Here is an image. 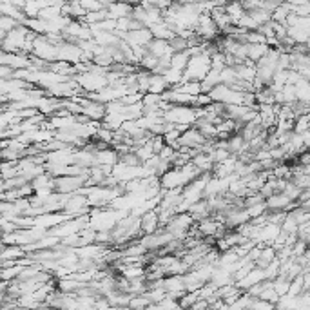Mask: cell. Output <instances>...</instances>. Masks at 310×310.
I'll list each match as a JSON object with an SVG mask.
<instances>
[{
    "label": "cell",
    "instance_id": "9c48e42d",
    "mask_svg": "<svg viewBox=\"0 0 310 310\" xmlns=\"http://www.w3.org/2000/svg\"><path fill=\"white\" fill-rule=\"evenodd\" d=\"M167 89H171V85H169L167 78L163 77V75H155L153 73V77H151V85H149V91L147 93H165Z\"/></svg>",
    "mask_w": 310,
    "mask_h": 310
},
{
    "label": "cell",
    "instance_id": "4fadbf2b",
    "mask_svg": "<svg viewBox=\"0 0 310 310\" xmlns=\"http://www.w3.org/2000/svg\"><path fill=\"white\" fill-rule=\"evenodd\" d=\"M169 46L173 49V53H180V51H187V49L191 48V42H189V38H185L181 35H174L171 40H169Z\"/></svg>",
    "mask_w": 310,
    "mask_h": 310
},
{
    "label": "cell",
    "instance_id": "277c9868",
    "mask_svg": "<svg viewBox=\"0 0 310 310\" xmlns=\"http://www.w3.org/2000/svg\"><path fill=\"white\" fill-rule=\"evenodd\" d=\"M158 229H161V221H160V214L156 209L147 210L145 214L142 216V232L143 234H153L156 232Z\"/></svg>",
    "mask_w": 310,
    "mask_h": 310
},
{
    "label": "cell",
    "instance_id": "6da1fadb",
    "mask_svg": "<svg viewBox=\"0 0 310 310\" xmlns=\"http://www.w3.org/2000/svg\"><path fill=\"white\" fill-rule=\"evenodd\" d=\"M210 69H212V58H210L209 53L192 54L183 71V80H198V82H202L203 78L209 75Z\"/></svg>",
    "mask_w": 310,
    "mask_h": 310
},
{
    "label": "cell",
    "instance_id": "ba28073f",
    "mask_svg": "<svg viewBox=\"0 0 310 310\" xmlns=\"http://www.w3.org/2000/svg\"><path fill=\"white\" fill-rule=\"evenodd\" d=\"M0 11H2V15H7V17L18 20L20 24H26V22H27V15H26V11L22 9V7L15 6V4L2 2V4H0Z\"/></svg>",
    "mask_w": 310,
    "mask_h": 310
},
{
    "label": "cell",
    "instance_id": "3957f363",
    "mask_svg": "<svg viewBox=\"0 0 310 310\" xmlns=\"http://www.w3.org/2000/svg\"><path fill=\"white\" fill-rule=\"evenodd\" d=\"M33 54L48 60V62H54V60H58V48L46 35H38L33 44Z\"/></svg>",
    "mask_w": 310,
    "mask_h": 310
},
{
    "label": "cell",
    "instance_id": "8fae6325",
    "mask_svg": "<svg viewBox=\"0 0 310 310\" xmlns=\"http://www.w3.org/2000/svg\"><path fill=\"white\" fill-rule=\"evenodd\" d=\"M149 29L153 31V36H155V38H165V40H171V38L176 35V33L165 24V20H161V22H158V24L151 26Z\"/></svg>",
    "mask_w": 310,
    "mask_h": 310
},
{
    "label": "cell",
    "instance_id": "7a4b0ae2",
    "mask_svg": "<svg viewBox=\"0 0 310 310\" xmlns=\"http://www.w3.org/2000/svg\"><path fill=\"white\" fill-rule=\"evenodd\" d=\"M202 107H189V105H171L163 113V118L173 124H181V126H194L196 120L202 116Z\"/></svg>",
    "mask_w": 310,
    "mask_h": 310
},
{
    "label": "cell",
    "instance_id": "5b68a950",
    "mask_svg": "<svg viewBox=\"0 0 310 310\" xmlns=\"http://www.w3.org/2000/svg\"><path fill=\"white\" fill-rule=\"evenodd\" d=\"M189 212L192 214V218L196 221H202L205 220V218H209V216H212V209H210V203L207 198H202V200H198V202H194L189 207Z\"/></svg>",
    "mask_w": 310,
    "mask_h": 310
},
{
    "label": "cell",
    "instance_id": "9a60e30c",
    "mask_svg": "<svg viewBox=\"0 0 310 310\" xmlns=\"http://www.w3.org/2000/svg\"><path fill=\"white\" fill-rule=\"evenodd\" d=\"M143 27H147V26L143 24L142 20H138V18H132V17H129V31L143 29Z\"/></svg>",
    "mask_w": 310,
    "mask_h": 310
},
{
    "label": "cell",
    "instance_id": "52a82bcc",
    "mask_svg": "<svg viewBox=\"0 0 310 310\" xmlns=\"http://www.w3.org/2000/svg\"><path fill=\"white\" fill-rule=\"evenodd\" d=\"M147 51L151 54H155L158 58L165 56V54H173V49L169 46V40L165 38H153L149 44H147Z\"/></svg>",
    "mask_w": 310,
    "mask_h": 310
},
{
    "label": "cell",
    "instance_id": "5bb4252c",
    "mask_svg": "<svg viewBox=\"0 0 310 310\" xmlns=\"http://www.w3.org/2000/svg\"><path fill=\"white\" fill-rule=\"evenodd\" d=\"M18 24H20L18 20L7 17V15H2V17H0V38H4V36H6L11 29H15Z\"/></svg>",
    "mask_w": 310,
    "mask_h": 310
},
{
    "label": "cell",
    "instance_id": "7c38bea8",
    "mask_svg": "<svg viewBox=\"0 0 310 310\" xmlns=\"http://www.w3.org/2000/svg\"><path fill=\"white\" fill-rule=\"evenodd\" d=\"M191 60V53L189 49L187 51H180V53H173V58H171V67L173 69H178V71H185V67Z\"/></svg>",
    "mask_w": 310,
    "mask_h": 310
},
{
    "label": "cell",
    "instance_id": "8992f818",
    "mask_svg": "<svg viewBox=\"0 0 310 310\" xmlns=\"http://www.w3.org/2000/svg\"><path fill=\"white\" fill-rule=\"evenodd\" d=\"M132 4L126 2V0H116V2H111L107 6V11H109V18H124V17H131L132 13Z\"/></svg>",
    "mask_w": 310,
    "mask_h": 310
},
{
    "label": "cell",
    "instance_id": "30bf717a",
    "mask_svg": "<svg viewBox=\"0 0 310 310\" xmlns=\"http://www.w3.org/2000/svg\"><path fill=\"white\" fill-rule=\"evenodd\" d=\"M247 48H249L247 58H251L252 62H258V60L263 58V56L270 51V46H268V44H247Z\"/></svg>",
    "mask_w": 310,
    "mask_h": 310
}]
</instances>
